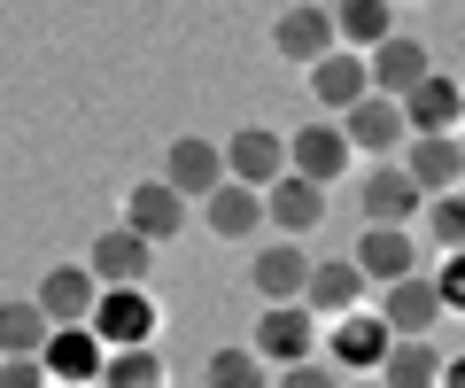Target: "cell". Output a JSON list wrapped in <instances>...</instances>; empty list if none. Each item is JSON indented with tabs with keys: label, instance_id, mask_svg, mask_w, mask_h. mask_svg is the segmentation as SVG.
Here are the masks:
<instances>
[{
	"label": "cell",
	"instance_id": "1",
	"mask_svg": "<svg viewBox=\"0 0 465 388\" xmlns=\"http://www.w3.org/2000/svg\"><path fill=\"white\" fill-rule=\"evenodd\" d=\"M256 357H264L272 373L311 365V357H318V319H311V303H264V326H256Z\"/></svg>",
	"mask_w": 465,
	"mask_h": 388
},
{
	"label": "cell",
	"instance_id": "2",
	"mask_svg": "<svg viewBox=\"0 0 465 388\" xmlns=\"http://www.w3.org/2000/svg\"><path fill=\"white\" fill-rule=\"evenodd\" d=\"M225 171L241 186H256V194H272V186L295 171V164H287V133H272V124H241V133L225 140Z\"/></svg>",
	"mask_w": 465,
	"mask_h": 388
},
{
	"label": "cell",
	"instance_id": "3",
	"mask_svg": "<svg viewBox=\"0 0 465 388\" xmlns=\"http://www.w3.org/2000/svg\"><path fill=\"white\" fill-rule=\"evenodd\" d=\"M349 133H341V117H311L302 133H287V164H295V179H311V186H333L349 171Z\"/></svg>",
	"mask_w": 465,
	"mask_h": 388
},
{
	"label": "cell",
	"instance_id": "4",
	"mask_svg": "<svg viewBox=\"0 0 465 388\" xmlns=\"http://www.w3.org/2000/svg\"><path fill=\"white\" fill-rule=\"evenodd\" d=\"M388 350H396L388 319H365V311H349V319H333V326H326V357L349 373V381L381 373V365H388Z\"/></svg>",
	"mask_w": 465,
	"mask_h": 388
},
{
	"label": "cell",
	"instance_id": "5",
	"mask_svg": "<svg viewBox=\"0 0 465 388\" xmlns=\"http://www.w3.org/2000/svg\"><path fill=\"white\" fill-rule=\"evenodd\" d=\"M333 47H341L333 8H311V0H302V8H287V16L272 24V55H280V63H295V70H318Z\"/></svg>",
	"mask_w": 465,
	"mask_h": 388
},
{
	"label": "cell",
	"instance_id": "6",
	"mask_svg": "<svg viewBox=\"0 0 465 388\" xmlns=\"http://www.w3.org/2000/svg\"><path fill=\"white\" fill-rule=\"evenodd\" d=\"M163 179L179 186L186 203H210L217 186L232 179V171H225V148H217V140H202V133H179V140L163 148Z\"/></svg>",
	"mask_w": 465,
	"mask_h": 388
},
{
	"label": "cell",
	"instance_id": "7",
	"mask_svg": "<svg viewBox=\"0 0 465 388\" xmlns=\"http://www.w3.org/2000/svg\"><path fill=\"white\" fill-rule=\"evenodd\" d=\"M94 334L109 342V350H148L155 342V295L148 287H101Z\"/></svg>",
	"mask_w": 465,
	"mask_h": 388
},
{
	"label": "cell",
	"instance_id": "8",
	"mask_svg": "<svg viewBox=\"0 0 465 388\" xmlns=\"http://www.w3.org/2000/svg\"><path fill=\"white\" fill-rule=\"evenodd\" d=\"M357 203H365V225H411V218H427V194H419V179L403 164H372L365 186H357Z\"/></svg>",
	"mask_w": 465,
	"mask_h": 388
},
{
	"label": "cell",
	"instance_id": "9",
	"mask_svg": "<svg viewBox=\"0 0 465 388\" xmlns=\"http://www.w3.org/2000/svg\"><path fill=\"white\" fill-rule=\"evenodd\" d=\"M85 264H94L101 287H148V264H155V241H140L133 225L116 218L109 234H94V249H85Z\"/></svg>",
	"mask_w": 465,
	"mask_h": 388
},
{
	"label": "cell",
	"instance_id": "10",
	"mask_svg": "<svg viewBox=\"0 0 465 388\" xmlns=\"http://www.w3.org/2000/svg\"><path fill=\"white\" fill-rule=\"evenodd\" d=\"M349 264L365 272V287H396V280H411V272H419V241H411V225H365Z\"/></svg>",
	"mask_w": 465,
	"mask_h": 388
},
{
	"label": "cell",
	"instance_id": "11",
	"mask_svg": "<svg viewBox=\"0 0 465 388\" xmlns=\"http://www.w3.org/2000/svg\"><path fill=\"white\" fill-rule=\"evenodd\" d=\"M311 102H318V117H349L357 102H372V63L349 55V47H333L326 63L311 70Z\"/></svg>",
	"mask_w": 465,
	"mask_h": 388
},
{
	"label": "cell",
	"instance_id": "12",
	"mask_svg": "<svg viewBox=\"0 0 465 388\" xmlns=\"http://www.w3.org/2000/svg\"><path fill=\"white\" fill-rule=\"evenodd\" d=\"M124 225H133L140 241H155V249H163V241L186 234V194H179L171 179H140L133 194H124Z\"/></svg>",
	"mask_w": 465,
	"mask_h": 388
},
{
	"label": "cell",
	"instance_id": "13",
	"mask_svg": "<svg viewBox=\"0 0 465 388\" xmlns=\"http://www.w3.org/2000/svg\"><path fill=\"white\" fill-rule=\"evenodd\" d=\"M39 295V311H47L54 326H94V311H101V280H94V264H54L47 280L32 287Z\"/></svg>",
	"mask_w": 465,
	"mask_h": 388
},
{
	"label": "cell",
	"instance_id": "14",
	"mask_svg": "<svg viewBox=\"0 0 465 388\" xmlns=\"http://www.w3.org/2000/svg\"><path fill=\"white\" fill-rule=\"evenodd\" d=\"M381 319H388V334H403V342H419L427 326H442V287H434V272H411V280L381 287Z\"/></svg>",
	"mask_w": 465,
	"mask_h": 388
},
{
	"label": "cell",
	"instance_id": "15",
	"mask_svg": "<svg viewBox=\"0 0 465 388\" xmlns=\"http://www.w3.org/2000/svg\"><path fill=\"white\" fill-rule=\"evenodd\" d=\"M101 365H109V342L94 326H54V342H47L54 388H101Z\"/></svg>",
	"mask_w": 465,
	"mask_h": 388
},
{
	"label": "cell",
	"instance_id": "16",
	"mask_svg": "<svg viewBox=\"0 0 465 388\" xmlns=\"http://www.w3.org/2000/svg\"><path fill=\"white\" fill-rule=\"evenodd\" d=\"M341 133H349V148H372L388 164L396 148H411V117H403V102H388V94H372V102H357L341 117Z\"/></svg>",
	"mask_w": 465,
	"mask_h": 388
},
{
	"label": "cell",
	"instance_id": "17",
	"mask_svg": "<svg viewBox=\"0 0 465 388\" xmlns=\"http://www.w3.org/2000/svg\"><path fill=\"white\" fill-rule=\"evenodd\" d=\"M311 256H302V241H264V256H256V272H249V280H256V295H264V303H302V287H311Z\"/></svg>",
	"mask_w": 465,
	"mask_h": 388
},
{
	"label": "cell",
	"instance_id": "18",
	"mask_svg": "<svg viewBox=\"0 0 465 388\" xmlns=\"http://www.w3.org/2000/svg\"><path fill=\"white\" fill-rule=\"evenodd\" d=\"M365 63H372V94H388V102H403V94H419V85L434 78L427 47H419L411 32H396V39H388V47H372Z\"/></svg>",
	"mask_w": 465,
	"mask_h": 388
},
{
	"label": "cell",
	"instance_id": "19",
	"mask_svg": "<svg viewBox=\"0 0 465 388\" xmlns=\"http://www.w3.org/2000/svg\"><path fill=\"white\" fill-rule=\"evenodd\" d=\"M403 117H411V140L465 133V85L458 78H427L419 94H403Z\"/></svg>",
	"mask_w": 465,
	"mask_h": 388
},
{
	"label": "cell",
	"instance_id": "20",
	"mask_svg": "<svg viewBox=\"0 0 465 388\" xmlns=\"http://www.w3.org/2000/svg\"><path fill=\"white\" fill-rule=\"evenodd\" d=\"M202 225H210L217 241H232V249H241V241L264 234V194H256V186H241V179H225L210 203H202Z\"/></svg>",
	"mask_w": 465,
	"mask_h": 388
},
{
	"label": "cell",
	"instance_id": "21",
	"mask_svg": "<svg viewBox=\"0 0 465 388\" xmlns=\"http://www.w3.org/2000/svg\"><path fill=\"white\" fill-rule=\"evenodd\" d=\"M318 218H326V186L295 179V171H287V179H280V186L264 194V225H272V234H287V241L318 234Z\"/></svg>",
	"mask_w": 465,
	"mask_h": 388
},
{
	"label": "cell",
	"instance_id": "22",
	"mask_svg": "<svg viewBox=\"0 0 465 388\" xmlns=\"http://www.w3.org/2000/svg\"><path fill=\"white\" fill-rule=\"evenodd\" d=\"M403 171L419 179V194H458V179H465V140L458 133H442V140H411L403 148Z\"/></svg>",
	"mask_w": 465,
	"mask_h": 388
},
{
	"label": "cell",
	"instance_id": "23",
	"mask_svg": "<svg viewBox=\"0 0 465 388\" xmlns=\"http://www.w3.org/2000/svg\"><path fill=\"white\" fill-rule=\"evenodd\" d=\"M302 303H311V319H318V326L349 319V311L365 303V272L349 264V256H341V264H318V272H311V287H302Z\"/></svg>",
	"mask_w": 465,
	"mask_h": 388
},
{
	"label": "cell",
	"instance_id": "24",
	"mask_svg": "<svg viewBox=\"0 0 465 388\" xmlns=\"http://www.w3.org/2000/svg\"><path fill=\"white\" fill-rule=\"evenodd\" d=\"M333 32L349 55H372L396 39V0H333Z\"/></svg>",
	"mask_w": 465,
	"mask_h": 388
},
{
	"label": "cell",
	"instance_id": "25",
	"mask_svg": "<svg viewBox=\"0 0 465 388\" xmlns=\"http://www.w3.org/2000/svg\"><path fill=\"white\" fill-rule=\"evenodd\" d=\"M54 319L39 311V295H8L0 303V357H47Z\"/></svg>",
	"mask_w": 465,
	"mask_h": 388
},
{
	"label": "cell",
	"instance_id": "26",
	"mask_svg": "<svg viewBox=\"0 0 465 388\" xmlns=\"http://www.w3.org/2000/svg\"><path fill=\"white\" fill-rule=\"evenodd\" d=\"M442 365H450V357L434 350L427 334H419V342L396 334V350H388V365L372 373V381H381V388H442Z\"/></svg>",
	"mask_w": 465,
	"mask_h": 388
},
{
	"label": "cell",
	"instance_id": "27",
	"mask_svg": "<svg viewBox=\"0 0 465 388\" xmlns=\"http://www.w3.org/2000/svg\"><path fill=\"white\" fill-rule=\"evenodd\" d=\"M202 388H272V365L256 357V342H225L202 365Z\"/></svg>",
	"mask_w": 465,
	"mask_h": 388
},
{
	"label": "cell",
	"instance_id": "28",
	"mask_svg": "<svg viewBox=\"0 0 465 388\" xmlns=\"http://www.w3.org/2000/svg\"><path fill=\"white\" fill-rule=\"evenodd\" d=\"M101 388H163V350H109V365H101Z\"/></svg>",
	"mask_w": 465,
	"mask_h": 388
},
{
	"label": "cell",
	"instance_id": "29",
	"mask_svg": "<svg viewBox=\"0 0 465 388\" xmlns=\"http://www.w3.org/2000/svg\"><path fill=\"white\" fill-rule=\"evenodd\" d=\"M427 241L442 256H465V194H434L427 203Z\"/></svg>",
	"mask_w": 465,
	"mask_h": 388
},
{
	"label": "cell",
	"instance_id": "30",
	"mask_svg": "<svg viewBox=\"0 0 465 388\" xmlns=\"http://www.w3.org/2000/svg\"><path fill=\"white\" fill-rule=\"evenodd\" d=\"M280 388H349V373L333 365V357H311V365H287Z\"/></svg>",
	"mask_w": 465,
	"mask_h": 388
},
{
	"label": "cell",
	"instance_id": "31",
	"mask_svg": "<svg viewBox=\"0 0 465 388\" xmlns=\"http://www.w3.org/2000/svg\"><path fill=\"white\" fill-rule=\"evenodd\" d=\"M0 388H54L47 357H0Z\"/></svg>",
	"mask_w": 465,
	"mask_h": 388
},
{
	"label": "cell",
	"instance_id": "32",
	"mask_svg": "<svg viewBox=\"0 0 465 388\" xmlns=\"http://www.w3.org/2000/svg\"><path fill=\"white\" fill-rule=\"evenodd\" d=\"M434 287H442V311H465V256H450V264L434 272Z\"/></svg>",
	"mask_w": 465,
	"mask_h": 388
},
{
	"label": "cell",
	"instance_id": "33",
	"mask_svg": "<svg viewBox=\"0 0 465 388\" xmlns=\"http://www.w3.org/2000/svg\"><path fill=\"white\" fill-rule=\"evenodd\" d=\"M442 388H465V350H458V357L442 365Z\"/></svg>",
	"mask_w": 465,
	"mask_h": 388
},
{
	"label": "cell",
	"instance_id": "34",
	"mask_svg": "<svg viewBox=\"0 0 465 388\" xmlns=\"http://www.w3.org/2000/svg\"><path fill=\"white\" fill-rule=\"evenodd\" d=\"M349 388H381V381H372V373H365V381H349Z\"/></svg>",
	"mask_w": 465,
	"mask_h": 388
},
{
	"label": "cell",
	"instance_id": "35",
	"mask_svg": "<svg viewBox=\"0 0 465 388\" xmlns=\"http://www.w3.org/2000/svg\"><path fill=\"white\" fill-rule=\"evenodd\" d=\"M458 85H465V70H458Z\"/></svg>",
	"mask_w": 465,
	"mask_h": 388
},
{
	"label": "cell",
	"instance_id": "36",
	"mask_svg": "<svg viewBox=\"0 0 465 388\" xmlns=\"http://www.w3.org/2000/svg\"><path fill=\"white\" fill-rule=\"evenodd\" d=\"M458 140H465V133H458Z\"/></svg>",
	"mask_w": 465,
	"mask_h": 388
}]
</instances>
